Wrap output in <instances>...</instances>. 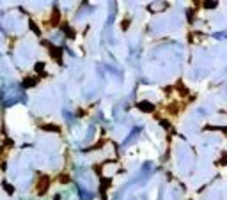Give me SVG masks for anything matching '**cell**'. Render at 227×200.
<instances>
[{
  "label": "cell",
  "instance_id": "11",
  "mask_svg": "<svg viewBox=\"0 0 227 200\" xmlns=\"http://www.w3.org/2000/svg\"><path fill=\"white\" fill-rule=\"evenodd\" d=\"M43 69H44V64L43 62H38L36 64V71H43Z\"/></svg>",
  "mask_w": 227,
  "mask_h": 200
},
{
  "label": "cell",
  "instance_id": "8",
  "mask_svg": "<svg viewBox=\"0 0 227 200\" xmlns=\"http://www.w3.org/2000/svg\"><path fill=\"white\" fill-rule=\"evenodd\" d=\"M4 188H5V191H7L9 195H13V193H14V188H13L11 184H7V182H4Z\"/></svg>",
  "mask_w": 227,
  "mask_h": 200
},
{
  "label": "cell",
  "instance_id": "12",
  "mask_svg": "<svg viewBox=\"0 0 227 200\" xmlns=\"http://www.w3.org/2000/svg\"><path fill=\"white\" fill-rule=\"evenodd\" d=\"M60 181H62V182H68V181H69V177H68V175H66V174H64V175H62V177H60Z\"/></svg>",
  "mask_w": 227,
  "mask_h": 200
},
{
  "label": "cell",
  "instance_id": "6",
  "mask_svg": "<svg viewBox=\"0 0 227 200\" xmlns=\"http://www.w3.org/2000/svg\"><path fill=\"white\" fill-rule=\"evenodd\" d=\"M62 28L66 30V36H68V37H75V30H73V28H69L68 25H64Z\"/></svg>",
  "mask_w": 227,
  "mask_h": 200
},
{
  "label": "cell",
  "instance_id": "2",
  "mask_svg": "<svg viewBox=\"0 0 227 200\" xmlns=\"http://www.w3.org/2000/svg\"><path fill=\"white\" fill-rule=\"evenodd\" d=\"M138 110L151 113V112H154V104H153V103H149V101H140V103H138Z\"/></svg>",
  "mask_w": 227,
  "mask_h": 200
},
{
  "label": "cell",
  "instance_id": "1",
  "mask_svg": "<svg viewBox=\"0 0 227 200\" xmlns=\"http://www.w3.org/2000/svg\"><path fill=\"white\" fill-rule=\"evenodd\" d=\"M48 186H50V177L48 175H41L38 182V193L39 195H44L48 191Z\"/></svg>",
  "mask_w": 227,
  "mask_h": 200
},
{
  "label": "cell",
  "instance_id": "9",
  "mask_svg": "<svg viewBox=\"0 0 227 200\" xmlns=\"http://www.w3.org/2000/svg\"><path fill=\"white\" fill-rule=\"evenodd\" d=\"M216 5H218V2H204V7H208V9H213Z\"/></svg>",
  "mask_w": 227,
  "mask_h": 200
},
{
  "label": "cell",
  "instance_id": "4",
  "mask_svg": "<svg viewBox=\"0 0 227 200\" xmlns=\"http://www.w3.org/2000/svg\"><path fill=\"white\" fill-rule=\"evenodd\" d=\"M41 128H43L44 131H55V133L60 131V128H59V126H53V124H43Z\"/></svg>",
  "mask_w": 227,
  "mask_h": 200
},
{
  "label": "cell",
  "instance_id": "5",
  "mask_svg": "<svg viewBox=\"0 0 227 200\" xmlns=\"http://www.w3.org/2000/svg\"><path fill=\"white\" fill-rule=\"evenodd\" d=\"M36 83H38V78H27V80L23 81L25 87H32V85H36Z\"/></svg>",
  "mask_w": 227,
  "mask_h": 200
},
{
  "label": "cell",
  "instance_id": "7",
  "mask_svg": "<svg viewBox=\"0 0 227 200\" xmlns=\"http://www.w3.org/2000/svg\"><path fill=\"white\" fill-rule=\"evenodd\" d=\"M177 89H179V94H183V96H186V94H188V90H186V87H185V85H183L181 81L177 83Z\"/></svg>",
  "mask_w": 227,
  "mask_h": 200
},
{
  "label": "cell",
  "instance_id": "3",
  "mask_svg": "<svg viewBox=\"0 0 227 200\" xmlns=\"http://www.w3.org/2000/svg\"><path fill=\"white\" fill-rule=\"evenodd\" d=\"M50 53H52V57L57 59V62H62V50H55V46H50Z\"/></svg>",
  "mask_w": 227,
  "mask_h": 200
},
{
  "label": "cell",
  "instance_id": "10",
  "mask_svg": "<svg viewBox=\"0 0 227 200\" xmlns=\"http://www.w3.org/2000/svg\"><path fill=\"white\" fill-rule=\"evenodd\" d=\"M30 28H32V30H34V32H36L38 36H41V32H39V28H38V27H36V25H34V23H32V21H30Z\"/></svg>",
  "mask_w": 227,
  "mask_h": 200
}]
</instances>
